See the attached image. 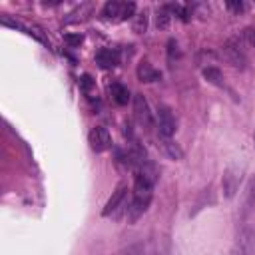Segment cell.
Segmentation results:
<instances>
[{"label":"cell","instance_id":"obj_1","mask_svg":"<svg viewBox=\"0 0 255 255\" xmlns=\"http://www.w3.org/2000/svg\"><path fill=\"white\" fill-rule=\"evenodd\" d=\"M135 16V2H118V0H110L104 4L102 8V18L104 20H112V22H124L128 18Z\"/></svg>","mask_w":255,"mask_h":255},{"label":"cell","instance_id":"obj_9","mask_svg":"<svg viewBox=\"0 0 255 255\" xmlns=\"http://www.w3.org/2000/svg\"><path fill=\"white\" fill-rule=\"evenodd\" d=\"M96 64L100 68H104V70L106 68H114V66L120 64V52L114 50V48H102L96 54Z\"/></svg>","mask_w":255,"mask_h":255},{"label":"cell","instance_id":"obj_17","mask_svg":"<svg viewBox=\"0 0 255 255\" xmlns=\"http://www.w3.org/2000/svg\"><path fill=\"white\" fill-rule=\"evenodd\" d=\"M64 42L68 46H80L84 42V36L82 34H64Z\"/></svg>","mask_w":255,"mask_h":255},{"label":"cell","instance_id":"obj_8","mask_svg":"<svg viewBox=\"0 0 255 255\" xmlns=\"http://www.w3.org/2000/svg\"><path fill=\"white\" fill-rule=\"evenodd\" d=\"M239 181H241V171L235 169V167H229L225 171V175H223V181H221L225 197H233L235 195V191L239 187Z\"/></svg>","mask_w":255,"mask_h":255},{"label":"cell","instance_id":"obj_19","mask_svg":"<svg viewBox=\"0 0 255 255\" xmlns=\"http://www.w3.org/2000/svg\"><path fill=\"white\" fill-rule=\"evenodd\" d=\"M80 86H82L84 90H90V88L94 86V82H92V78L86 74V76H82V80H80Z\"/></svg>","mask_w":255,"mask_h":255},{"label":"cell","instance_id":"obj_15","mask_svg":"<svg viewBox=\"0 0 255 255\" xmlns=\"http://www.w3.org/2000/svg\"><path fill=\"white\" fill-rule=\"evenodd\" d=\"M145 30H147V14L145 12H137L133 16V32L143 34Z\"/></svg>","mask_w":255,"mask_h":255},{"label":"cell","instance_id":"obj_4","mask_svg":"<svg viewBox=\"0 0 255 255\" xmlns=\"http://www.w3.org/2000/svg\"><path fill=\"white\" fill-rule=\"evenodd\" d=\"M133 114H135V120H137L139 126L151 128L153 116H151V112H149V104H147V100L143 98V94H135V96H133Z\"/></svg>","mask_w":255,"mask_h":255},{"label":"cell","instance_id":"obj_13","mask_svg":"<svg viewBox=\"0 0 255 255\" xmlns=\"http://www.w3.org/2000/svg\"><path fill=\"white\" fill-rule=\"evenodd\" d=\"M203 78L213 84V86H223V74L219 72V68L215 66H209V68H203Z\"/></svg>","mask_w":255,"mask_h":255},{"label":"cell","instance_id":"obj_5","mask_svg":"<svg viewBox=\"0 0 255 255\" xmlns=\"http://www.w3.org/2000/svg\"><path fill=\"white\" fill-rule=\"evenodd\" d=\"M157 122H159V133H161L163 137H171V135L175 133L177 126H175V118H173V114H171L169 108H165V106L159 108Z\"/></svg>","mask_w":255,"mask_h":255},{"label":"cell","instance_id":"obj_12","mask_svg":"<svg viewBox=\"0 0 255 255\" xmlns=\"http://www.w3.org/2000/svg\"><path fill=\"white\" fill-rule=\"evenodd\" d=\"M171 22V6H159L155 12V26L159 30H165Z\"/></svg>","mask_w":255,"mask_h":255},{"label":"cell","instance_id":"obj_6","mask_svg":"<svg viewBox=\"0 0 255 255\" xmlns=\"http://www.w3.org/2000/svg\"><path fill=\"white\" fill-rule=\"evenodd\" d=\"M253 239H255V235L251 231H247V229L241 231L231 255H255V241Z\"/></svg>","mask_w":255,"mask_h":255},{"label":"cell","instance_id":"obj_7","mask_svg":"<svg viewBox=\"0 0 255 255\" xmlns=\"http://www.w3.org/2000/svg\"><path fill=\"white\" fill-rule=\"evenodd\" d=\"M126 191H128L126 183H120V185L116 187V191H114V193H112V197L108 199L106 207L102 209V215H104V217L114 215V213H116V211L122 207V203H124V199H126Z\"/></svg>","mask_w":255,"mask_h":255},{"label":"cell","instance_id":"obj_14","mask_svg":"<svg viewBox=\"0 0 255 255\" xmlns=\"http://www.w3.org/2000/svg\"><path fill=\"white\" fill-rule=\"evenodd\" d=\"M112 96H114L116 104H120V106L129 102V90L126 86H122V84H114L112 86Z\"/></svg>","mask_w":255,"mask_h":255},{"label":"cell","instance_id":"obj_2","mask_svg":"<svg viewBox=\"0 0 255 255\" xmlns=\"http://www.w3.org/2000/svg\"><path fill=\"white\" fill-rule=\"evenodd\" d=\"M88 143H90V147H92L96 153H102V151L110 149V145H112L110 131H108L106 128H102V126L92 128V131L88 133Z\"/></svg>","mask_w":255,"mask_h":255},{"label":"cell","instance_id":"obj_11","mask_svg":"<svg viewBox=\"0 0 255 255\" xmlns=\"http://www.w3.org/2000/svg\"><path fill=\"white\" fill-rule=\"evenodd\" d=\"M137 78L141 80V82H155V80H159L161 78V74L149 64V62H141L139 66H137Z\"/></svg>","mask_w":255,"mask_h":255},{"label":"cell","instance_id":"obj_16","mask_svg":"<svg viewBox=\"0 0 255 255\" xmlns=\"http://www.w3.org/2000/svg\"><path fill=\"white\" fill-rule=\"evenodd\" d=\"M241 44L243 46H249V48H255V28H245L241 32Z\"/></svg>","mask_w":255,"mask_h":255},{"label":"cell","instance_id":"obj_3","mask_svg":"<svg viewBox=\"0 0 255 255\" xmlns=\"http://www.w3.org/2000/svg\"><path fill=\"white\" fill-rule=\"evenodd\" d=\"M223 58H225L231 66L243 68V66H245V52H243V48H241V42H237L235 38L227 40V42L223 44Z\"/></svg>","mask_w":255,"mask_h":255},{"label":"cell","instance_id":"obj_10","mask_svg":"<svg viewBox=\"0 0 255 255\" xmlns=\"http://www.w3.org/2000/svg\"><path fill=\"white\" fill-rule=\"evenodd\" d=\"M157 147L169 157V159H173V161H177V159H181L183 157V151H181V147L177 145V143H173L169 137H159V143H157Z\"/></svg>","mask_w":255,"mask_h":255},{"label":"cell","instance_id":"obj_18","mask_svg":"<svg viewBox=\"0 0 255 255\" xmlns=\"http://www.w3.org/2000/svg\"><path fill=\"white\" fill-rule=\"evenodd\" d=\"M225 8L231 10V12H235V14H239V12L243 10V2H239V0H229V2H225Z\"/></svg>","mask_w":255,"mask_h":255}]
</instances>
